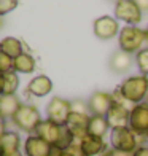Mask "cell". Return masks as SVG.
I'll use <instances>...</instances> for the list:
<instances>
[{
  "instance_id": "cell-1",
  "label": "cell",
  "mask_w": 148,
  "mask_h": 156,
  "mask_svg": "<svg viewBox=\"0 0 148 156\" xmlns=\"http://www.w3.org/2000/svg\"><path fill=\"white\" fill-rule=\"evenodd\" d=\"M119 93L126 101L132 104H142V101L148 96V76L146 75H134L121 83Z\"/></svg>"
},
{
  "instance_id": "cell-2",
  "label": "cell",
  "mask_w": 148,
  "mask_h": 156,
  "mask_svg": "<svg viewBox=\"0 0 148 156\" xmlns=\"http://www.w3.org/2000/svg\"><path fill=\"white\" fill-rule=\"evenodd\" d=\"M146 41V32L137 26H126L119 32V46L126 53H139Z\"/></svg>"
},
{
  "instance_id": "cell-3",
  "label": "cell",
  "mask_w": 148,
  "mask_h": 156,
  "mask_svg": "<svg viewBox=\"0 0 148 156\" xmlns=\"http://www.w3.org/2000/svg\"><path fill=\"white\" fill-rule=\"evenodd\" d=\"M110 144H111V148H115V150L131 153V154L140 147L137 136L129 129V126L113 127L110 132Z\"/></svg>"
},
{
  "instance_id": "cell-4",
  "label": "cell",
  "mask_w": 148,
  "mask_h": 156,
  "mask_svg": "<svg viewBox=\"0 0 148 156\" xmlns=\"http://www.w3.org/2000/svg\"><path fill=\"white\" fill-rule=\"evenodd\" d=\"M11 119H13V123H15L19 129H23L24 132H35L37 126L41 121L38 108L33 107V105H27V104L21 105L19 110L15 113V116Z\"/></svg>"
},
{
  "instance_id": "cell-5",
  "label": "cell",
  "mask_w": 148,
  "mask_h": 156,
  "mask_svg": "<svg viewBox=\"0 0 148 156\" xmlns=\"http://www.w3.org/2000/svg\"><path fill=\"white\" fill-rule=\"evenodd\" d=\"M70 113H72V104H70V101H65V99L58 97V96L53 97L46 107L48 119L56 123V124H59V126L67 124Z\"/></svg>"
},
{
  "instance_id": "cell-6",
  "label": "cell",
  "mask_w": 148,
  "mask_h": 156,
  "mask_svg": "<svg viewBox=\"0 0 148 156\" xmlns=\"http://www.w3.org/2000/svg\"><path fill=\"white\" fill-rule=\"evenodd\" d=\"M129 129L137 137H148V104H136L129 113Z\"/></svg>"
},
{
  "instance_id": "cell-7",
  "label": "cell",
  "mask_w": 148,
  "mask_h": 156,
  "mask_svg": "<svg viewBox=\"0 0 148 156\" xmlns=\"http://www.w3.org/2000/svg\"><path fill=\"white\" fill-rule=\"evenodd\" d=\"M115 16L128 23V26H136L142 21V11L134 0H116Z\"/></svg>"
},
{
  "instance_id": "cell-8",
  "label": "cell",
  "mask_w": 148,
  "mask_h": 156,
  "mask_svg": "<svg viewBox=\"0 0 148 156\" xmlns=\"http://www.w3.org/2000/svg\"><path fill=\"white\" fill-rule=\"evenodd\" d=\"M113 104V97L108 93L104 91H96L88 101V107L91 115H97V116H107V113Z\"/></svg>"
},
{
  "instance_id": "cell-9",
  "label": "cell",
  "mask_w": 148,
  "mask_h": 156,
  "mask_svg": "<svg viewBox=\"0 0 148 156\" xmlns=\"http://www.w3.org/2000/svg\"><path fill=\"white\" fill-rule=\"evenodd\" d=\"M54 147L48 142L40 139L38 136H29L24 142V153L26 156H53Z\"/></svg>"
},
{
  "instance_id": "cell-10",
  "label": "cell",
  "mask_w": 148,
  "mask_h": 156,
  "mask_svg": "<svg viewBox=\"0 0 148 156\" xmlns=\"http://www.w3.org/2000/svg\"><path fill=\"white\" fill-rule=\"evenodd\" d=\"M119 30L118 21L111 16H102L94 21V34L102 40L113 38Z\"/></svg>"
},
{
  "instance_id": "cell-11",
  "label": "cell",
  "mask_w": 148,
  "mask_h": 156,
  "mask_svg": "<svg viewBox=\"0 0 148 156\" xmlns=\"http://www.w3.org/2000/svg\"><path fill=\"white\" fill-rule=\"evenodd\" d=\"M61 132H62V126L49 121V119H45V121H40V124L37 126V129H35V136H38L40 139H43L45 142H48L49 145L56 147V145H58V142H59Z\"/></svg>"
},
{
  "instance_id": "cell-12",
  "label": "cell",
  "mask_w": 148,
  "mask_h": 156,
  "mask_svg": "<svg viewBox=\"0 0 148 156\" xmlns=\"http://www.w3.org/2000/svg\"><path fill=\"white\" fill-rule=\"evenodd\" d=\"M89 115H81V113H70V116L67 119V127L70 132L73 134L75 140H81L83 137L88 136V124H89Z\"/></svg>"
},
{
  "instance_id": "cell-13",
  "label": "cell",
  "mask_w": 148,
  "mask_h": 156,
  "mask_svg": "<svg viewBox=\"0 0 148 156\" xmlns=\"http://www.w3.org/2000/svg\"><path fill=\"white\" fill-rule=\"evenodd\" d=\"M129 113L131 110L128 107H124V105L118 104V102H113L105 118H107L111 129L113 127H123V126L129 124Z\"/></svg>"
},
{
  "instance_id": "cell-14",
  "label": "cell",
  "mask_w": 148,
  "mask_h": 156,
  "mask_svg": "<svg viewBox=\"0 0 148 156\" xmlns=\"http://www.w3.org/2000/svg\"><path fill=\"white\" fill-rule=\"evenodd\" d=\"M80 147H81L84 156H102L105 151L108 150L107 144L104 142V139L89 136V134L80 140Z\"/></svg>"
},
{
  "instance_id": "cell-15",
  "label": "cell",
  "mask_w": 148,
  "mask_h": 156,
  "mask_svg": "<svg viewBox=\"0 0 148 156\" xmlns=\"http://www.w3.org/2000/svg\"><path fill=\"white\" fill-rule=\"evenodd\" d=\"M53 89V81L49 80V78L46 75H38L32 78V80L29 81V84H27V91L35 96V97H43V96H48L49 93H51Z\"/></svg>"
},
{
  "instance_id": "cell-16",
  "label": "cell",
  "mask_w": 148,
  "mask_h": 156,
  "mask_svg": "<svg viewBox=\"0 0 148 156\" xmlns=\"http://www.w3.org/2000/svg\"><path fill=\"white\" fill-rule=\"evenodd\" d=\"M132 66V58L129 53L123 51V49H119V51H115L113 56H111L110 59V69L113 70L115 73H124L128 72Z\"/></svg>"
},
{
  "instance_id": "cell-17",
  "label": "cell",
  "mask_w": 148,
  "mask_h": 156,
  "mask_svg": "<svg viewBox=\"0 0 148 156\" xmlns=\"http://www.w3.org/2000/svg\"><path fill=\"white\" fill-rule=\"evenodd\" d=\"M21 105L23 104L19 102V99L15 94H2L0 96V116L13 118Z\"/></svg>"
},
{
  "instance_id": "cell-18",
  "label": "cell",
  "mask_w": 148,
  "mask_h": 156,
  "mask_svg": "<svg viewBox=\"0 0 148 156\" xmlns=\"http://www.w3.org/2000/svg\"><path fill=\"white\" fill-rule=\"evenodd\" d=\"M108 129H111L107 118L105 116H97V115H91L89 118V124H88V134L94 137H100L104 139V136L108 132Z\"/></svg>"
},
{
  "instance_id": "cell-19",
  "label": "cell",
  "mask_w": 148,
  "mask_h": 156,
  "mask_svg": "<svg viewBox=\"0 0 148 156\" xmlns=\"http://www.w3.org/2000/svg\"><path fill=\"white\" fill-rule=\"evenodd\" d=\"M0 51L10 56L11 59H16L18 56L23 54V43L15 37H5L0 41Z\"/></svg>"
},
{
  "instance_id": "cell-20",
  "label": "cell",
  "mask_w": 148,
  "mask_h": 156,
  "mask_svg": "<svg viewBox=\"0 0 148 156\" xmlns=\"http://www.w3.org/2000/svg\"><path fill=\"white\" fill-rule=\"evenodd\" d=\"M13 70L18 73H32L35 70V59L32 58L30 54L23 53L21 56L13 61Z\"/></svg>"
},
{
  "instance_id": "cell-21",
  "label": "cell",
  "mask_w": 148,
  "mask_h": 156,
  "mask_svg": "<svg viewBox=\"0 0 148 156\" xmlns=\"http://www.w3.org/2000/svg\"><path fill=\"white\" fill-rule=\"evenodd\" d=\"M3 76V94H15L19 88V76L15 70L6 72Z\"/></svg>"
},
{
  "instance_id": "cell-22",
  "label": "cell",
  "mask_w": 148,
  "mask_h": 156,
  "mask_svg": "<svg viewBox=\"0 0 148 156\" xmlns=\"http://www.w3.org/2000/svg\"><path fill=\"white\" fill-rule=\"evenodd\" d=\"M136 62H137L139 70L142 72V75L148 76V48H143V49H140V51L137 53Z\"/></svg>"
},
{
  "instance_id": "cell-23",
  "label": "cell",
  "mask_w": 148,
  "mask_h": 156,
  "mask_svg": "<svg viewBox=\"0 0 148 156\" xmlns=\"http://www.w3.org/2000/svg\"><path fill=\"white\" fill-rule=\"evenodd\" d=\"M13 61L10 56H6L5 53L0 51V75H3L6 72H11L13 70Z\"/></svg>"
},
{
  "instance_id": "cell-24",
  "label": "cell",
  "mask_w": 148,
  "mask_h": 156,
  "mask_svg": "<svg viewBox=\"0 0 148 156\" xmlns=\"http://www.w3.org/2000/svg\"><path fill=\"white\" fill-rule=\"evenodd\" d=\"M19 0H0V16L8 15L10 11H13L18 6Z\"/></svg>"
},
{
  "instance_id": "cell-25",
  "label": "cell",
  "mask_w": 148,
  "mask_h": 156,
  "mask_svg": "<svg viewBox=\"0 0 148 156\" xmlns=\"http://www.w3.org/2000/svg\"><path fill=\"white\" fill-rule=\"evenodd\" d=\"M72 104V112L73 113H81V115H89V107L84 101H80V99H75V101L70 102Z\"/></svg>"
},
{
  "instance_id": "cell-26",
  "label": "cell",
  "mask_w": 148,
  "mask_h": 156,
  "mask_svg": "<svg viewBox=\"0 0 148 156\" xmlns=\"http://www.w3.org/2000/svg\"><path fill=\"white\" fill-rule=\"evenodd\" d=\"M107 156H132L131 153H124V151H119V150H115V148H108L107 151H105Z\"/></svg>"
},
{
  "instance_id": "cell-27",
  "label": "cell",
  "mask_w": 148,
  "mask_h": 156,
  "mask_svg": "<svg viewBox=\"0 0 148 156\" xmlns=\"http://www.w3.org/2000/svg\"><path fill=\"white\" fill-rule=\"evenodd\" d=\"M132 156H148V147H143L140 145L136 151L132 153Z\"/></svg>"
},
{
  "instance_id": "cell-28",
  "label": "cell",
  "mask_w": 148,
  "mask_h": 156,
  "mask_svg": "<svg viewBox=\"0 0 148 156\" xmlns=\"http://www.w3.org/2000/svg\"><path fill=\"white\" fill-rule=\"evenodd\" d=\"M134 2L137 3V6L140 8L142 13H146L148 11V0H134Z\"/></svg>"
},
{
  "instance_id": "cell-29",
  "label": "cell",
  "mask_w": 148,
  "mask_h": 156,
  "mask_svg": "<svg viewBox=\"0 0 148 156\" xmlns=\"http://www.w3.org/2000/svg\"><path fill=\"white\" fill-rule=\"evenodd\" d=\"M5 132H6V131H5V118L0 116V137H2Z\"/></svg>"
},
{
  "instance_id": "cell-30",
  "label": "cell",
  "mask_w": 148,
  "mask_h": 156,
  "mask_svg": "<svg viewBox=\"0 0 148 156\" xmlns=\"http://www.w3.org/2000/svg\"><path fill=\"white\" fill-rule=\"evenodd\" d=\"M0 156H23V153L19 150H16V151H11V153H2Z\"/></svg>"
},
{
  "instance_id": "cell-31",
  "label": "cell",
  "mask_w": 148,
  "mask_h": 156,
  "mask_svg": "<svg viewBox=\"0 0 148 156\" xmlns=\"http://www.w3.org/2000/svg\"><path fill=\"white\" fill-rule=\"evenodd\" d=\"M58 156H75V154H73V153H70L69 150H64V151H59Z\"/></svg>"
},
{
  "instance_id": "cell-32",
  "label": "cell",
  "mask_w": 148,
  "mask_h": 156,
  "mask_svg": "<svg viewBox=\"0 0 148 156\" xmlns=\"http://www.w3.org/2000/svg\"><path fill=\"white\" fill-rule=\"evenodd\" d=\"M3 94V76L0 75V96Z\"/></svg>"
},
{
  "instance_id": "cell-33",
  "label": "cell",
  "mask_w": 148,
  "mask_h": 156,
  "mask_svg": "<svg viewBox=\"0 0 148 156\" xmlns=\"http://www.w3.org/2000/svg\"><path fill=\"white\" fill-rule=\"evenodd\" d=\"M59 151H61V150H58V148H54V151H53V156H58V154H59Z\"/></svg>"
},
{
  "instance_id": "cell-34",
  "label": "cell",
  "mask_w": 148,
  "mask_h": 156,
  "mask_svg": "<svg viewBox=\"0 0 148 156\" xmlns=\"http://www.w3.org/2000/svg\"><path fill=\"white\" fill-rule=\"evenodd\" d=\"M145 32H146V40H148V27H146V29H145Z\"/></svg>"
},
{
  "instance_id": "cell-35",
  "label": "cell",
  "mask_w": 148,
  "mask_h": 156,
  "mask_svg": "<svg viewBox=\"0 0 148 156\" xmlns=\"http://www.w3.org/2000/svg\"><path fill=\"white\" fill-rule=\"evenodd\" d=\"M2 24H3V23H2V16H0V27H2Z\"/></svg>"
},
{
  "instance_id": "cell-36",
  "label": "cell",
  "mask_w": 148,
  "mask_h": 156,
  "mask_svg": "<svg viewBox=\"0 0 148 156\" xmlns=\"http://www.w3.org/2000/svg\"><path fill=\"white\" fill-rule=\"evenodd\" d=\"M146 104H148V96H146Z\"/></svg>"
},
{
  "instance_id": "cell-37",
  "label": "cell",
  "mask_w": 148,
  "mask_h": 156,
  "mask_svg": "<svg viewBox=\"0 0 148 156\" xmlns=\"http://www.w3.org/2000/svg\"><path fill=\"white\" fill-rule=\"evenodd\" d=\"M102 156H107V154H105V153H104V154H102Z\"/></svg>"
}]
</instances>
